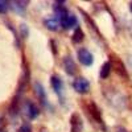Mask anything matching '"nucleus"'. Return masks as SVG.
Instances as JSON below:
<instances>
[{
    "mask_svg": "<svg viewBox=\"0 0 132 132\" xmlns=\"http://www.w3.org/2000/svg\"><path fill=\"white\" fill-rule=\"evenodd\" d=\"M110 63H111V68L123 78H128V73L124 63L122 62V60H119V57L114 56V54H110Z\"/></svg>",
    "mask_w": 132,
    "mask_h": 132,
    "instance_id": "obj_1",
    "label": "nucleus"
},
{
    "mask_svg": "<svg viewBox=\"0 0 132 132\" xmlns=\"http://www.w3.org/2000/svg\"><path fill=\"white\" fill-rule=\"evenodd\" d=\"M73 87L77 93L79 94H87L90 90V82L87 81L83 77H79V78H75L73 82Z\"/></svg>",
    "mask_w": 132,
    "mask_h": 132,
    "instance_id": "obj_2",
    "label": "nucleus"
},
{
    "mask_svg": "<svg viewBox=\"0 0 132 132\" xmlns=\"http://www.w3.org/2000/svg\"><path fill=\"white\" fill-rule=\"evenodd\" d=\"M77 54H78V60L79 62L83 65V66H91L94 63V57L93 54L87 50L86 48H81L78 49V52H77Z\"/></svg>",
    "mask_w": 132,
    "mask_h": 132,
    "instance_id": "obj_3",
    "label": "nucleus"
},
{
    "mask_svg": "<svg viewBox=\"0 0 132 132\" xmlns=\"http://www.w3.org/2000/svg\"><path fill=\"white\" fill-rule=\"evenodd\" d=\"M87 112H89V115L95 120L96 123L102 124L103 126V119H102V112L101 110H99V107L94 103V102H89L87 103Z\"/></svg>",
    "mask_w": 132,
    "mask_h": 132,
    "instance_id": "obj_4",
    "label": "nucleus"
},
{
    "mask_svg": "<svg viewBox=\"0 0 132 132\" xmlns=\"http://www.w3.org/2000/svg\"><path fill=\"white\" fill-rule=\"evenodd\" d=\"M70 127L71 132H82L83 129V123L81 120V116L78 114H73L70 118Z\"/></svg>",
    "mask_w": 132,
    "mask_h": 132,
    "instance_id": "obj_5",
    "label": "nucleus"
},
{
    "mask_svg": "<svg viewBox=\"0 0 132 132\" xmlns=\"http://www.w3.org/2000/svg\"><path fill=\"white\" fill-rule=\"evenodd\" d=\"M50 83H52L53 90L58 94V96L62 98V91H63V82H62V79L60 78V77H57V75H52Z\"/></svg>",
    "mask_w": 132,
    "mask_h": 132,
    "instance_id": "obj_6",
    "label": "nucleus"
},
{
    "mask_svg": "<svg viewBox=\"0 0 132 132\" xmlns=\"http://www.w3.org/2000/svg\"><path fill=\"white\" fill-rule=\"evenodd\" d=\"M63 68H65L66 73H68L69 75H74L75 71H77L75 62H74V60H73L70 56H66V57L63 58Z\"/></svg>",
    "mask_w": 132,
    "mask_h": 132,
    "instance_id": "obj_7",
    "label": "nucleus"
},
{
    "mask_svg": "<svg viewBox=\"0 0 132 132\" xmlns=\"http://www.w3.org/2000/svg\"><path fill=\"white\" fill-rule=\"evenodd\" d=\"M60 24H61V27L63 29H70V28H73V27L77 25V17L70 13L69 16H66L65 19L60 20Z\"/></svg>",
    "mask_w": 132,
    "mask_h": 132,
    "instance_id": "obj_8",
    "label": "nucleus"
},
{
    "mask_svg": "<svg viewBox=\"0 0 132 132\" xmlns=\"http://www.w3.org/2000/svg\"><path fill=\"white\" fill-rule=\"evenodd\" d=\"M35 91H36L37 98L40 99L41 104L46 106V94H45V89H44V86H42L41 83H38V82H37V83L35 85Z\"/></svg>",
    "mask_w": 132,
    "mask_h": 132,
    "instance_id": "obj_9",
    "label": "nucleus"
},
{
    "mask_svg": "<svg viewBox=\"0 0 132 132\" xmlns=\"http://www.w3.org/2000/svg\"><path fill=\"white\" fill-rule=\"evenodd\" d=\"M27 114H28V116L30 119H36L38 116V114H40L37 106L33 102H30V101H27Z\"/></svg>",
    "mask_w": 132,
    "mask_h": 132,
    "instance_id": "obj_10",
    "label": "nucleus"
},
{
    "mask_svg": "<svg viewBox=\"0 0 132 132\" xmlns=\"http://www.w3.org/2000/svg\"><path fill=\"white\" fill-rule=\"evenodd\" d=\"M111 63L110 62H104L102 65V68H101V71H99V77H101L102 79H106L110 77V74H111Z\"/></svg>",
    "mask_w": 132,
    "mask_h": 132,
    "instance_id": "obj_11",
    "label": "nucleus"
},
{
    "mask_svg": "<svg viewBox=\"0 0 132 132\" xmlns=\"http://www.w3.org/2000/svg\"><path fill=\"white\" fill-rule=\"evenodd\" d=\"M44 25H45L48 29H50V30H57L61 24H60V21L54 20V19H48V20L44 21Z\"/></svg>",
    "mask_w": 132,
    "mask_h": 132,
    "instance_id": "obj_12",
    "label": "nucleus"
},
{
    "mask_svg": "<svg viewBox=\"0 0 132 132\" xmlns=\"http://www.w3.org/2000/svg\"><path fill=\"white\" fill-rule=\"evenodd\" d=\"M83 37H85V35H83V30L81 29V28H77L75 29V32L73 33V42L74 44H79V42H82L83 41Z\"/></svg>",
    "mask_w": 132,
    "mask_h": 132,
    "instance_id": "obj_13",
    "label": "nucleus"
},
{
    "mask_svg": "<svg viewBox=\"0 0 132 132\" xmlns=\"http://www.w3.org/2000/svg\"><path fill=\"white\" fill-rule=\"evenodd\" d=\"M12 4H13L15 9H17L19 12H23V11L27 8V5H28V2H13Z\"/></svg>",
    "mask_w": 132,
    "mask_h": 132,
    "instance_id": "obj_14",
    "label": "nucleus"
},
{
    "mask_svg": "<svg viewBox=\"0 0 132 132\" xmlns=\"http://www.w3.org/2000/svg\"><path fill=\"white\" fill-rule=\"evenodd\" d=\"M8 8H9V3L0 0V13H5L8 11Z\"/></svg>",
    "mask_w": 132,
    "mask_h": 132,
    "instance_id": "obj_15",
    "label": "nucleus"
},
{
    "mask_svg": "<svg viewBox=\"0 0 132 132\" xmlns=\"http://www.w3.org/2000/svg\"><path fill=\"white\" fill-rule=\"evenodd\" d=\"M20 29H21V36H23V38H27L28 37V27L25 25V24H21V27H20Z\"/></svg>",
    "mask_w": 132,
    "mask_h": 132,
    "instance_id": "obj_16",
    "label": "nucleus"
},
{
    "mask_svg": "<svg viewBox=\"0 0 132 132\" xmlns=\"http://www.w3.org/2000/svg\"><path fill=\"white\" fill-rule=\"evenodd\" d=\"M19 132H32V127H30V124H23L20 127V129H19Z\"/></svg>",
    "mask_w": 132,
    "mask_h": 132,
    "instance_id": "obj_17",
    "label": "nucleus"
},
{
    "mask_svg": "<svg viewBox=\"0 0 132 132\" xmlns=\"http://www.w3.org/2000/svg\"><path fill=\"white\" fill-rule=\"evenodd\" d=\"M129 8H131V12H132V3H131V5H129Z\"/></svg>",
    "mask_w": 132,
    "mask_h": 132,
    "instance_id": "obj_18",
    "label": "nucleus"
},
{
    "mask_svg": "<svg viewBox=\"0 0 132 132\" xmlns=\"http://www.w3.org/2000/svg\"><path fill=\"white\" fill-rule=\"evenodd\" d=\"M124 132H126V131H124Z\"/></svg>",
    "mask_w": 132,
    "mask_h": 132,
    "instance_id": "obj_19",
    "label": "nucleus"
}]
</instances>
